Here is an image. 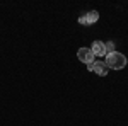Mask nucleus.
Listing matches in <instances>:
<instances>
[{"label":"nucleus","instance_id":"nucleus-2","mask_svg":"<svg viewBox=\"0 0 128 126\" xmlns=\"http://www.w3.org/2000/svg\"><path fill=\"white\" fill-rule=\"evenodd\" d=\"M77 58L82 61V63H86V65H90V63H94V53L90 51V48H80L77 51Z\"/></svg>","mask_w":128,"mask_h":126},{"label":"nucleus","instance_id":"nucleus-3","mask_svg":"<svg viewBox=\"0 0 128 126\" xmlns=\"http://www.w3.org/2000/svg\"><path fill=\"white\" fill-rule=\"evenodd\" d=\"M87 70L89 72H96V73L101 75V77H106L109 68H108V65H106L104 61H94V63L87 65Z\"/></svg>","mask_w":128,"mask_h":126},{"label":"nucleus","instance_id":"nucleus-4","mask_svg":"<svg viewBox=\"0 0 128 126\" xmlns=\"http://www.w3.org/2000/svg\"><path fill=\"white\" fill-rule=\"evenodd\" d=\"M90 51L94 53V56H106V48H104L102 41H92Z\"/></svg>","mask_w":128,"mask_h":126},{"label":"nucleus","instance_id":"nucleus-5","mask_svg":"<svg viewBox=\"0 0 128 126\" xmlns=\"http://www.w3.org/2000/svg\"><path fill=\"white\" fill-rule=\"evenodd\" d=\"M86 19H87V26H89V24H94V22H98V19H99V12H96V10H90V12H87V14H86Z\"/></svg>","mask_w":128,"mask_h":126},{"label":"nucleus","instance_id":"nucleus-7","mask_svg":"<svg viewBox=\"0 0 128 126\" xmlns=\"http://www.w3.org/2000/svg\"><path fill=\"white\" fill-rule=\"evenodd\" d=\"M79 22L82 24V26H87V19H86V15H80V17H79Z\"/></svg>","mask_w":128,"mask_h":126},{"label":"nucleus","instance_id":"nucleus-6","mask_svg":"<svg viewBox=\"0 0 128 126\" xmlns=\"http://www.w3.org/2000/svg\"><path fill=\"white\" fill-rule=\"evenodd\" d=\"M104 48H106V55H108V53H113V51H114V43H113V41H109V43L104 44Z\"/></svg>","mask_w":128,"mask_h":126},{"label":"nucleus","instance_id":"nucleus-1","mask_svg":"<svg viewBox=\"0 0 128 126\" xmlns=\"http://www.w3.org/2000/svg\"><path fill=\"white\" fill-rule=\"evenodd\" d=\"M108 68H113V70H121V68L126 67V56L120 51H113V53H108L106 55V61H104Z\"/></svg>","mask_w":128,"mask_h":126}]
</instances>
